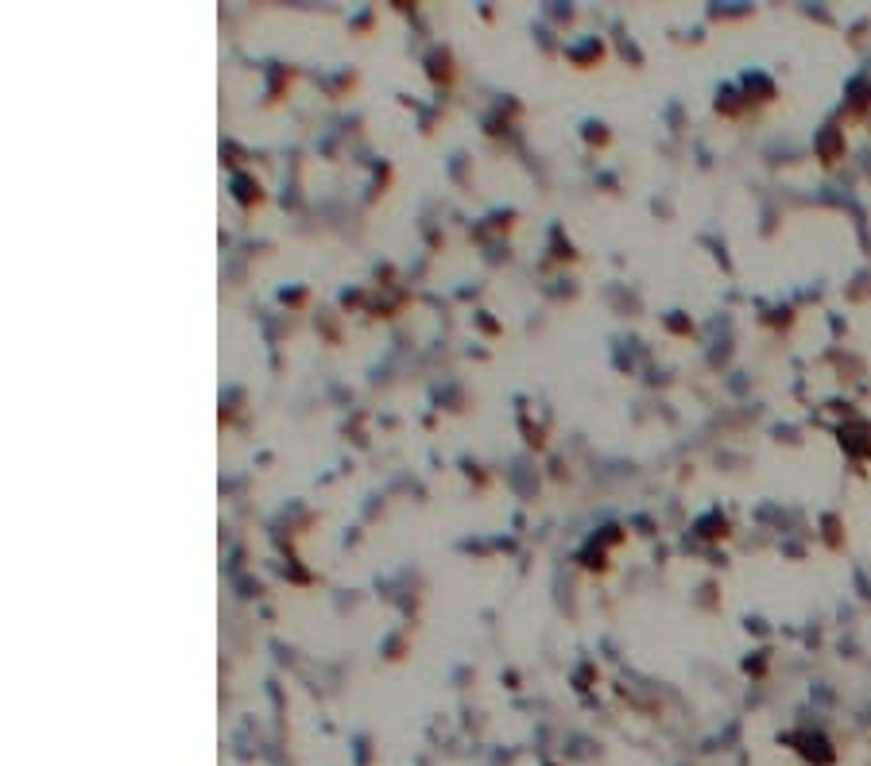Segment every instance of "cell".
Returning <instances> with one entry per match:
<instances>
[{
  "label": "cell",
  "mask_w": 871,
  "mask_h": 766,
  "mask_svg": "<svg viewBox=\"0 0 871 766\" xmlns=\"http://www.w3.org/2000/svg\"><path fill=\"white\" fill-rule=\"evenodd\" d=\"M871 430H867V426H856V430H848V446L856 449V453H871Z\"/></svg>",
  "instance_id": "1"
}]
</instances>
